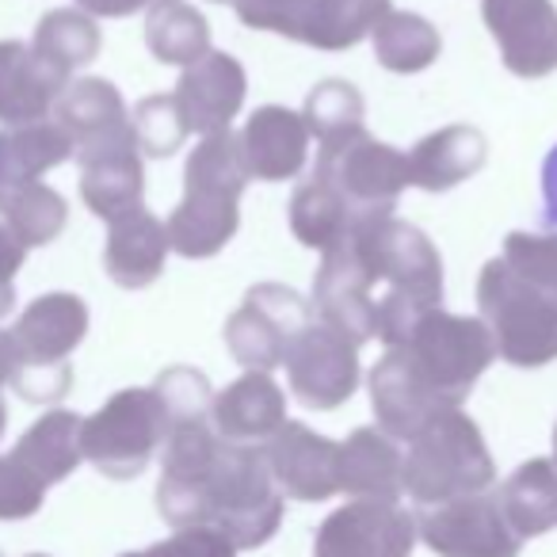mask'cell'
Segmentation results:
<instances>
[{"label":"cell","mask_w":557,"mask_h":557,"mask_svg":"<svg viewBox=\"0 0 557 557\" xmlns=\"http://www.w3.org/2000/svg\"><path fill=\"white\" fill-rule=\"evenodd\" d=\"M313 310L348 341L386 348L432 310H443V260L435 245L401 218H371L348 230L313 278Z\"/></svg>","instance_id":"cell-1"},{"label":"cell","mask_w":557,"mask_h":557,"mask_svg":"<svg viewBox=\"0 0 557 557\" xmlns=\"http://www.w3.org/2000/svg\"><path fill=\"white\" fill-rule=\"evenodd\" d=\"M493 356L496 344L485 321L432 310L371 371L374 412L397 432L428 424L470 394Z\"/></svg>","instance_id":"cell-2"},{"label":"cell","mask_w":557,"mask_h":557,"mask_svg":"<svg viewBox=\"0 0 557 557\" xmlns=\"http://www.w3.org/2000/svg\"><path fill=\"white\" fill-rule=\"evenodd\" d=\"M248 184L240 141L233 131L210 134L184 164V199L164 222L172 252L210 260L233 240L240 225V195Z\"/></svg>","instance_id":"cell-3"},{"label":"cell","mask_w":557,"mask_h":557,"mask_svg":"<svg viewBox=\"0 0 557 557\" xmlns=\"http://www.w3.org/2000/svg\"><path fill=\"white\" fill-rule=\"evenodd\" d=\"M478 310L496 351L511 367H546L557 359V290L511 271L496 256L481 268Z\"/></svg>","instance_id":"cell-4"},{"label":"cell","mask_w":557,"mask_h":557,"mask_svg":"<svg viewBox=\"0 0 557 557\" xmlns=\"http://www.w3.org/2000/svg\"><path fill=\"white\" fill-rule=\"evenodd\" d=\"M313 176H321L341 195L356 222H371L397 210V199L409 187V157L359 131L333 146H321Z\"/></svg>","instance_id":"cell-5"},{"label":"cell","mask_w":557,"mask_h":557,"mask_svg":"<svg viewBox=\"0 0 557 557\" xmlns=\"http://www.w3.org/2000/svg\"><path fill=\"white\" fill-rule=\"evenodd\" d=\"M313 321V302L283 283H260L245 295L240 310L225 321V348L248 371L283 367L290 344Z\"/></svg>","instance_id":"cell-6"},{"label":"cell","mask_w":557,"mask_h":557,"mask_svg":"<svg viewBox=\"0 0 557 557\" xmlns=\"http://www.w3.org/2000/svg\"><path fill=\"white\" fill-rule=\"evenodd\" d=\"M169 409L157 389H123L88 424H81V450L103 473H138L161 440Z\"/></svg>","instance_id":"cell-7"},{"label":"cell","mask_w":557,"mask_h":557,"mask_svg":"<svg viewBox=\"0 0 557 557\" xmlns=\"http://www.w3.org/2000/svg\"><path fill=\"white\" fill-rule=\"evenodd\" d=\"M481 20L508 73L542 81L557 70V9L549 0H481Z\"/></svg>","instance_id":"cell-8"},{"label":"cell","mask_w":557,"mask_h":557,"mask_svg":"<svg viewBox=\"0 0 557 557\" xmlns=\"http://www.w3.org/2000/svg\"><path fill=\"white\" fill-rule=\"evenodd\" d=\"M356 341H348L344 333H336L325 321H310L302 329L295 344H290L287 367L290 386L313 409H333L344 397H351L359 382V359H356Z\"/></svg>","instance_id":"cell-9"},{"label":"cell","mask_w":557,"mask_h":557,"mask_svg":"<svg viewBox=\"0 0 557 557\" xmlns=\"http://www.w3.org/2000/svg\"><path fill=\"white\" fill-rule=\"evenodd\" d=\"M245 65L233 54H225V50H207L199 62L184 70L172 100H176L180 115H184L187 134L210 138V134L230 131L237 111L245 108Z\"/></svg>","instance_id":"cell-10"},{"label":"cell","mask_w":557,"mask_h":557,"mask_svg":"<svg viewBox=\"0 0 557 557\" xmlns=\"http://www.w3.org/2000/svg\"><path fill=\"white\" fill-rule=\"evenodd\" d=\"M81 161V199L103 222H115L119 214L141 207L146 195V169H141V149L134 131L115 141H103L92 149L73 153Z\"/></svg>","instance_id":"cell-11"},{"label":"cell","mask_w":557,"mask_h":557,"mask_svg":"<svg viewBox=\"0 0 557 557\" xmlns=\"http://www.w3.org/2000/svg\"><path fill=\"white\" fill-rule=\"evenodd\" d=\"M237 141L248 176L278 184V180H295L302 172L306 153H310V126L298 111L268 103V108L252 111Z\"/></svg>","instance_id":"cell-12"},{"label":"cell","mask_w":557,"mask_h":557,"mask_svg":"<svg viewBox=\"0 0 557 557\" xmlns=\"http://www.w3.org/2000/svg\"><path fill=\"white\" fill-rule=\"evenodd\" d=\"M88 336V306L77 295H42L12 325L20 363H65Z\"/></svg>","instance_id":"cell-13"},{"label":"cell","mask_w":557,"mask_h":557,"mask_svg":"<svg viewBox=\"0 0 557 557\" xmlns=\"http://www.w3.org/2000/svg\"><path fill=\"white\" fill-rule=\"evenodd\" d=\"M169 252V230L146 207L126 210L115 222H108L103 268H108L111 283H119L123 290H146L149 283H157Z\"/></svg>","instance_id":"cell-14"},{"label":"cell","mask_w":557,"mask_h":557,"mask_svg":"<svg viewBox=\"0 0 557 557\" xmlns=\"http://www.w3.org/2000/svg\"><path fill=\"white\" fill-rule=\"evenodd\" d=\"M70 77L35 54L27 42H0V123H42L54 111Z\"/></svg>","instance_id":"cell-15"},{"label":"cell","mask_w":557,"mask_h":557,"mask_svg":"<svg viewBox=\"0 0 557 557\" xmlns=\"http://www.w3.org/2000/svg\"><path fill=\"white\" fill-rule=\"evenodd\" d=\"M54 123L70 134L73 149H92L131 134V111L111 81L81 77L70 81L54 103Z\"/></svg>","instance_id":"cell-16"},{"label":"cell","mask_w":557,"mask_h":557,"mask_svg":"<svg viewBox=\"0 0 557 557\" xmlns=\"http://www.w3.org/2000/svg\"><path fill=\"white\" fill-rule=\"evenodd\" d=\"M409 157V184L420 191H450L485 169L488 141L478 126H443L417 141Z\"/></svg>","instance_id":"cell-17"},{"label":"cell","mask_w":557,"mask_h":557,"mask_svg":"<svg viewBox=\"0 0 557 557\" xmlns=\"http://www.w3.org/2000/svg\"><path fill=\"white\" fill-rule=\"evenodd\" d=\"M77 153L70 134L54 123H24V126H4L0 131V199H9L12 191L27 184H42L50 169L65 164Z\"/></svg>","instance_id":"cell-18"},{"label":"cell","mask_w":557,"mask_h":557,"mask_svg":"<svg viewBox=\"0 0 557 557\" xmlns=\"http://www.w3.org/2000/svg\"><path fill=\"white\" fill-rule=\"evenodd\" d=\"M146 47L161 65H195L210 50V24L187 0H157L146 20Z\"/></svg>","instance_id":"cell-19"},{"label":"cell","mask_w":557,"mask_h":557,"mask_svg":"<svg viewBox=\"0 0 557 557\" xmlns=\"http://www.w3.org/2000/svg\"><path fill=\"white\" fill-rule=\"evenodd\" d=\"M20 466L35 473L42 485L62 481L81 462V417L73 412H47L12 450Z\"/></svg>","instance_id":"cell-20"},{"label":"cell","mask_w":557,"mask_h":557,"mask_svg":"<svg viewBox=\"0 0 557 557\" xmlns=\"http://www.w3.org/2000/svg\"><path fill=\"white\" fill-rule=\"evenodd\" d=\"M371 42L379 65L389 73H420L443 50L440 32L424 16H417V12H394V9L379 20V27L371 32Z\"/></svg>","instance_id":"cell-21"},{"label":"cell","mask_w":557,"mask_h":557,"mask_svg":"<svg viewBox=\"0 0 557 557\" xmlns=\"http://www.w3.org/2000/svg\"><path fill=\"white\" fill-rule=\"evenodd\" d=\"M100 27L88 12L81 9H58V12H47L35 27V42L32 50L42 58L47 65H54L58 73L70 77L73 70L81 65L96 62L100 54Z\"/></svg>","instance_id":"cell-22"},{"label":"cell","mask_w":557,"mask_h":557,"mask_svg":"<svg viewBox=\"0 0 557 557\" xmlns=\"http://www.w3.org/2000/svg\"><path fill=\"white\" fill-rule=\"evenodd\" d=\"M356 225H359L356 214L344 207L341 195L321 176H313V172L295 191V199H290V230H295V237L302 240L306 248H321V252H325V248H333L336 240L348 230H356Z\"/></svg>","instance_id":"cell-23"},{"label":"cell","mask_w":557,"mask_h":557,"mask_svg":"<svg viewBox=\"0 0 557 557\" xmlns=\"http://www.w3.org/2000/svg\"><path fill=\"white\" fill-rule=\"evenodd\" d=\"M389 12V0H313L306 47L313 50H351L379 27Z\"/></svg>","instance_id":"cell-24"},{"label":"cell","mask_w":557,"mask_h":557,"mask_svg":"<svg viewBox=\"0 0 557 557\" xmlns=\"http://www.w3.org/2000/svg\"><path fill=\"white\" fill-rule=\"evenodd\" d=\"M0 214H4L9 233L24 248L50 245L65 230V222H70L65 199L47 184H27L20 191H12L9 199H0Z\"/></svg>","instance_id":"cell-25"},{"label":"cell","mask_w":557,"mask_h":557,"mask_svg":"<svg viewBox=\"0 0 557 557\" xmlns=\"http://www.w3.org/2000/svg\"><path fill=\"white\" fill-rule=\"evenodd\" d=\"M218 420L233 435L268 432V428H275L283 420V394H278V386L268 374L252 371L218 397Z\"/></svg>","instance_id":"cell-26"},{"label":"cell","mask_w":557,"mask_h":557,"mask_svg":"<svg viewBox=\"0 0 557 557\" xmlns=\"http://www.w3.org/2000/svg\"><path fill=\"white\" fill-rule=\"evenodd\" d=\"M306 126H310V138H318L321 146H333L351 134L367 131L363 126V96L348 81H321L310 96H306L302 111Z\"/></svg>","instance_id":"cell-27"},{"label":"cell","mask_w":557,"mask_h":557,"mask_svg":"<svg viewBox=\"0 0 557 557\" xmlns=\"http://www.w3.org/2000/svg\"><path fill=\"white\" fill-rule=\"evenodd\" d=\"M131 131L146 157H172L187 141V123L172 96H146L134 108Z\"/></svg>","instance_id":"cell-28"},{"label":"cell","mask_w":557,"mask_h":557,"mask_svg":"<svg viewBox=\"0 0 557 557\" xmlns=\"http://www.w3.org/2000/svg\"><path fill=\"white\" fill-rule=\"evenodd\" d=\"M240 24L252 32H271L283 39H306V24H310L313 0H233Z\"/></svg>","instance_id":"cell-29"},{"label":"cell","mask_w":557,"mask_h":557,"mask_svg":"<svg viewBox=\"0 0 557 557\" xmlns=\"http://www.w3.org/2000/svg\"><path fill=\"white\" fill-rule=\"evenodd\" d=\"M500 260L511 271H519V275L557 290V233H508Z\"/></svg>","instance_id":"cell-30"},{"label":"cell","mask_w":557,"mask_h":557,"mask_svg":"<svg viewBox=\"0 0 557 557\" xmlns=\"http://www.w3.org/2000/svg\"><path fill=\"white\" fill-rule=\"evenodd\" d=\"M42 493L47 485L27 466H20L12 455L0 458V519H24L39 511Z\"/></svg>","instance_id":"cell-31"},{"label":"cell","mask_w":557,"mask_h":557,"mask_svg":"<svg viewBox=\"0 0 557 557\" xmlns=\"http://www.w3.org/2000/svg\"><path fill=\"white\" fill-rule=\"evenodd\" d=\"M70 382V363H20L16 374H12V386L27 401H58V397H65Z\"/></svg>","instance_id":"cell-32"},{"label":"cell","mask_w":557,"mask_h":557,"mask_svg":"<svg viewBox=\"0 0 557 557\" xmlns=\"http://www.w3.org/2000/svg\"><path fill=\"white\" fill-rule=\"evenodd\" d=\"M207 394H210L207 379H202L199 371H187V367H172V371H164L161 382H157V397H161L164 409L176 412V417L199 412Z\"/></svg>","instance_id":"cell-33"},{"label":"cell","mask_w":557,"mask_h":557,"mask_svg":"<svg viewBox=\"0 0 557 557\" xmlns=\"http://www.w3.org/2000/svg\"><path fill=\"white\" fill-rule=\"evenodd\" d=\"M24 256L27 248L12 237L9 225L0 222V318L12 313V306H16V271L24 268Z\"/></svg>","instance_id":"cell-34"},{"label":"cell","mask_w":557,"mask_h":557,"mask_svg":"<svg viewBox=\"0 0 557 557\" xmlns=\"http://www.w3.org/2000/svg\"><path fill=\"white\" fill-rule=\"evenodd\" d=\"M77 4H81V12H88L92 20H123L141 9H153L157 0H77Z\"/></svg>","instance_id":"cell-35"},{"label":"cell","mask_w":557,"mask_h":557,"mask_svg":"<svg viewBox=\"0 0 557 557\" xmlns=\"http://www.w3.org/2000/svg\"><path fill=\"white\" fill-rule=\"evenodd\" d=\"M542 214H546V222L557 230V146L549 149V157L542 161Z\"/></svg>","instance_id":"cell-36"},{"label":"cell","mask_w":557,"mask_h":557,"mask_svg":"<svg viewBox=\"0 0 557 557\" xmlns=\"http://www.w3.org/2000/svg\"><path fill=\"white\" fill-rule=\"evenodd\" d=\"M16 367H20V351H16V344H12V333H4V329H0V386H4V382H12Z\"/></svg>","instance_id":"cell-37"},{"label":"cell","mask_w":557,"mask_h":557,"mask_svg":"<svg viewBox=\"0 0 557 557\" xmlns=\"http://www.w3.org/2000/svg\"><path fill=\"white\" fill-rule=\"evenodd\" d=\"M4 424H9V409H4V401H0V435H4Z\"/></svg>","instance_id":"cell-38"},{"label":"cell","mask_w":557,"mask_h":557,"mask_svg":"<svg viewBox=\"0 0 557 557\" xmlns=\"http://www.w3.org/2000/svg\"><path fill=\"white\" fill-rule=\"evenodd\" d=\"M210 4H233V0H210Z\"/></svg>","instance_id":"cell-39"}]
</instances>
